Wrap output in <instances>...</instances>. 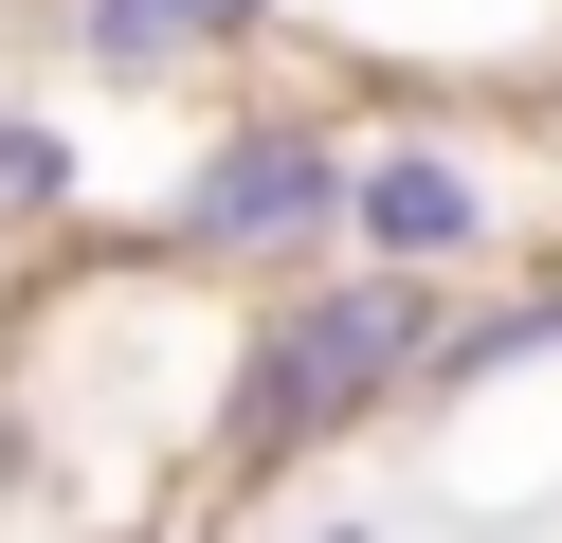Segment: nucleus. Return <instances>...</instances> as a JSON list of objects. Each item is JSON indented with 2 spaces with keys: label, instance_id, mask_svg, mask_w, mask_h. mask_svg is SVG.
<instances>
[{
  "label": "nucleus",
  "instance_id": "nucleus-1",
  "mask_svg": "<svg viewBox=\"0 0 562 543\" xmlns=\"http://www.w3.org/2000/svg\"><path fill=\"white\" fill-rule=\"evenodd\" d=\"M453 272H400V253H291L218 308V362H200V453L182 507H291L308 471L417 434V362H436Z\"/></svg>",
  "mask_w": 562,
  "mask_h": 543
},
{
  "label": "nucleus",
  "instance_id": "nucleus-2",
  "mask_svg": "<svg viewBox=\"0 0 562 543\" xmlns=\"http://www.w3.org/2000/svg\"><path fill=\"white\" fill-rule=\"evenodd\" d=\"M345 127H363L345 91H272V72L200 91V127L146 181V253H182L218 290L291 272V253H345Z\"/></svg>",
  "mask_w": 562,
  "mask_h": 543
},
{
  "label": "nucleus",
  "instance_id": "nucleus-3",
  "mask_svg": "<svg viewBox=\"0 0 562 543\" xmlns=\"http://www.w3.org/2000/svg\"><path fill=\"white\" fill-rule=\"evenodd\" d=\"M19 36L91 109H200V91H236V72L291 55V0H37Z\"/></svg>",
  "mask_w": 562,
  "mask_h": 543
},
{
  "label": "nucleus",
  "instance_id": "nucleus-4",
  "mask_svg": "<svg viewBox=\"0 0 562 543\" xmlns=\"http://www.w3.org/2000/svg\"><path fill=\"white\" fill-rule=\"evenodd\" d=\"M345 253L490 272V253H508V181L472 163V127H400V109H363V127H345Z\"/></svg>",
  "mask_w": 562,
  "mask_h": 543
},
{
  "label": "nucleus",
  "instance_id": "nucleus-5",
  "mask_svg": "<svg viewBox=\"0 0 562 543\" xmlns=\"http://www.w3.org/2000/svg\"><path fill=\"white\" fill-rule=\"evenodd\" d=\"M544 362H562V253H526L508 290H472V272H453L436 362H417V434H436V417H472V398H508V381H544Z\"/></svg>",
  "mask_w": 562,
  "mask_h": 543
},
{
  "label": "nucleus",
  "instance_id": "nucleus-6",
  "mask_svg": "<svg viewBox=\"0 0 562 543\" xmlns=\"http://www.w3.org/2000/svg\"><path fill=\"white\" fill-rule=\"evenodd\" d=\"M110 200V145H91V91H0V253L91 236Z\"/></svg>",
  "mask_w": 562,
  "mask_h": 543
},
{
  "label": "nucleus",
  "instance_id": "nucleus-7",
  "mask_svg": "<svg viewBox=\"0 0 562 543\" xmlns=\"http://www.w3.org/2000/svg\"><path fill=\"white\" fill-rule=\"evenodd\" d=\"M0 19H37V0H0Z\"/></svg>",
  "mask_w": 562,
  "mask_h": 543
}]
</instances>
